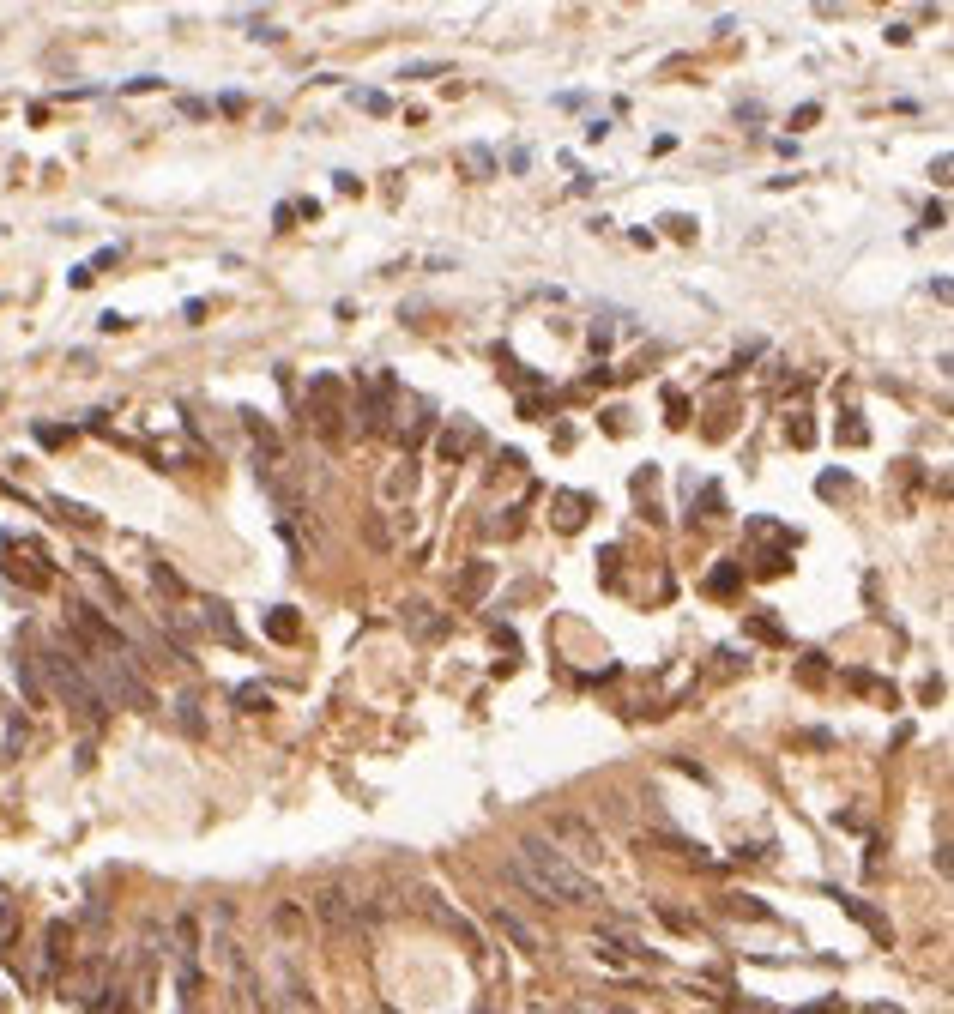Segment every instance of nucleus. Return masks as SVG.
Masks as SVG:
<instances>
[{"instance_id":"1","label":"nucleus","mask_w":954,"mask_h":1014,"mask_svg":"<svg viewBox=\"0 0 954 1014\" xmlns=\"http://www.w3.org/2000/svg\"><path fill=\"white\" fill-rule=\"evenodd\" d=\"M508 870H514V882H520L532 900H544V906H598V882L562 852L556 839H544V833H526V839L514 845Z\"/></svg>"},{"instance_id":"2","label":"nucleus","mask_w":954,"mask_h":1014,"mask_svg":"<svg viewBox=\"0 0 954 1014\" xmlns=\"http://www.w3.org/2000/svg\"><path fill=\"white\" fill-rule=\"evenodd\" d=\"M308 912H314V924H321L327 936H351V930H357V900H351L345 882H327L321 894L308 900Z\"/></svg>"},{"instance_id":"3","label":"nucleus","mask_w":954,"mask_h":1014,"mask_svg":"<svg viewBox=\"0 0 954 1014\" xmlns=\"http://www.w3.org/2000/svg\"><path fill=\"white\" fill-rule=\"evenodd\" d=\"M339 417H345V387H339L333 375H314V381H308V423L321 429L327 441H339V429H345Z\"/></svg>"},{"instance_id":"4","label":"nucleus","mask_w":954,"mask_h":1014,"mask_svg":"<svg viewBox=\"0 0 954 1014\" xmlns=\"http://www.w3.org/2000/svg\"><path fill=\"white\" fill-rule=\"evenodd\" d=\"M387 411H393V375H381V381L369 387V399L357 405V429H363V435H381V429H387Z\"/></svg>"},{"instance_id":"5","label":"nucleus","mask_w":954,"mask_h":1014,"mask_svg":"<svg viewBox=\"0 0 954 1014\" xmlns=\"http://www.w3.org/2000/svg\"><path fill=\"white\" fill-rule=\"evenodd\" d=\"M490 586H496V568H490V562H465V574H459V604L477 610V604L490 598Z\"/></svg>"},{"instance_id":"6","label":"nucleus","mask_w":954,"mask_h":1014,"mask_svg":"<svg viewBox=\"0 0 954 1014\" xmlns=\"http://www.w3.org/2000/svg\"><path fill=\"white\" fill-rule=\"evenodd\" d=\"M550 507H556V526H562V532H574V526L592 514V495H580V489H562Z\"/></svg>"},{"instance_id":"7","label":"nucleus","mask_w":954,"mask_h":1014,"mask_svg":"<svg viewBox=\"0 0 954 1014\" xmlns=\"http://www.w3.org/2000/svg\"><path fill=\"white\" fill-rule=\"evenodd\" d=\"M477 447H484L477 423H453V429L441 435V459H465V453H477Z\"/></svg>"},{"instance_id":"8","label":"nucleus","mask_w":954,"mask_h":1014,"mask_svg":"<svg viewBox=\"0 0 954 1014\" xmlns=\"http://www.w3.org/2000/svg\"><path fill=\"white\" fill-rule=\"evenodd\" d=\"M200 610H206V616H200V628H206V634H218L224 646H242V634H236V622H230V604H218V598H212V604H200Z\"/></svg>"},{"instance_id":"9","label":"nucleus","mask_w":954,"mask_h":1014,"mask_svg":"<svg viewBox=\"0 0 954 1014\" xmlns=\"http://www.w3.org/2000/svg\"><path fill=\"white\" fill-rule=\"evenodd\" d=\"M834 900H840V906H846V912H852V918H858V924H864L870 936H882V942H894V930H888V918H882V912H870V906H864L858 894H840V888H834Z\"/></svg>"},{"instance_id":"10","label":"nucleus","mask_w":954,"mask_h":1014,"mask_svg":"<svg viewBox=\"0 0 954 1014\" xmlns=\"http://www.w3.org/2000/svg\"><path fill=\"white\" fill-rule=\"evenodd\" d=\"M67 942H73V930H67V924H49V936H43V972H55V966H61Z\"/></svg>"},{"instance_id":"11","label":"nucleus","mask_w":954,"mask_h":1014,"mask_svg":"<svg viewBox=\"0 0 954 1014\" xmlns=\"http://www.w3.org/2000/svg\"><path fill=\"white\" fill-rule=\"evenodd\" d=\"M266 634H272V640H296V634H302V622H296V610H290V604H278V610L266 616Z\"/></svg>"},{"instance_id":"12","label":"nucleus","mask_w":954,"mask_h":1014,"mask_svg":"<svg viewBox=\"0 0 954 1014\" xmlns=\"http://www.w3.org/2000/svg\"><path fill=\"white\" fill-rule=\"evenodd\" d=\"M405 622H411L423 640H435V634H441V616H435L429 604H405Z\"/></svg>"},{"instance_id":"13","label":"nucleus","mask_w":954,"mask_h":1014,"mask_svg":"<svg viewBox=\"0 0 954 1014\" xmlns=\"http://www.w3.org/2000/svg\"><path fill=\"white\" fill-rule=\"evenodd\" d=\"M194 948H200V924H194V918H176V960L188 966V960H194Z\"/></svg>"},{"instance_id":"14","label":"nucleus","mask_w":954,"mask_h":1014,"mask_svg":"<svg viewBox=\"0 0 954 1014\" xmlns=\"http://www.w3.org/2000/svg\"><path fill=\"white\" fill-rule=\"evenodd\" d=\"M176 719H182V731H194V737L206 731V725H200V701H194V695H182V701H176Z\"/></svg>"},{"instance_id":"15","label":"nucleus","mask_w":954,"mask_h":1014,"mask_svg":"<svg viewBox=\"0 0 954 1014\" xmlns=\"http://www.w3.org/2000/svg\"><path fill=\"white\" fill-rule=\"evenodd\" d=\"M502 930H508V936H514V942H520L526 954H538V936H532V930H526V924H520L514 912H502Z\"/></svg>"},{"instance_id":"16","label":"nucleus","mask_w":954,"mask_h":1014,"mask_svg":"<svg viewBox=\"0 0 954 1014\" xmlns=\"http://www.w3.org/2000/svg\"><path fill=\"white\" fill-rule=\"evenodd\" d=\"M707 586H713V592H731V586H737V568H731V562H725V568H713V580H707Z\"/></svg>"},{"instance_id":"17","label":"nucleus","mask_w":954,"mask_h":1014,"mask_svg":"<svg viewBox=\"0 0 954 1014\" xmlns=\"http://www.w3.org/2000/svg\"><path fill=\"white\" fill-rule=\"evenodd\" d=\"M236 701H242L248 713H260V707H266V689H236Z\"/></svg>"},{"instance_id":"18","label":"nucleus","mask_w":954,"mask_h":1014,"mask_svg":"<svg viewBox=\"0 0 954 1014\" xmlns=\"http://www.w3.org/2000/svg\"><path fill=\"white\" fill-rule=\"evenodd\" d=\"M816 489H822V495H840V489H846V471H828V477H822Z\"/></svg>"},{"instance_id":"19","label":"nucleus","mask_w":954,"mask_h":1014,"mask_svg":"<svg viewBox=\"0 0 954 1014\" xmlns=\"http://www.w3.org/2000/svg\"><path fill=\"white\" fill-rule=\"evenodd\" d=\"M755 634H761V640H785V634H779V622H773V616H755Z\"/></svg>"},{"instance_id":"20","label":"nucleus","mask_w":954,"mask_h":1014,"mask_svg":"<svg viewBox=\"0 0 954 1014\" xmlns=\"http://www.w3.org/2000/svg\"><path fill=\"white\" fill-rule=\"evenodd\" d=\"M731 912H737V918H767V912H761V906H755V900H743V894H737V900H731Z\"/></svg>"},{"instance_id":"21","label":"nucleus","mask_w":954,"mask_h":1014,"mask_svg":"<svg viewBox=\"0 0 954 1014\" xmlns=\"http://www.w3.org/2000/svg\"><path fill=\"white\" fill-rule=\"evenodd\" d=\"M7 930H13V900L0 894V936H7Z\"/></svg>"},{"instance_id":"22","label":"nucleus","mask_w":954,"mask_h":1014,"mask_svg":"<svg viewBox=\"0 0 954 1014\" xmlns=\"http://www.w3.org/2000/svg\"><path fill=\"white\" fill-rule=\"evenodd\" d=\"M0 405H7V393H0Z\"/></svg>"}]
</instances>
